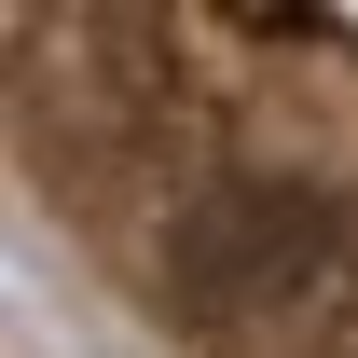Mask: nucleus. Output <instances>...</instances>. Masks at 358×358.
Here are the masks:
<instances>
[{
	"label": "nucleus",
	"instance_id": "f257e3e1",
	"mask_svg": "<svg viewBox=\"0 0 358 358\" xmlns=\"http://www.w3.org/2000/svg\"><path fill=\"white\" fill-rule=\"evenodd\" d=\"M317 262H331V207L303 179H207L166 221V289L207 303V317L289 303V289H317Z\"/></svg>",
	"mask_w": 358,
	"mask_h": 358
}]
</instances>
